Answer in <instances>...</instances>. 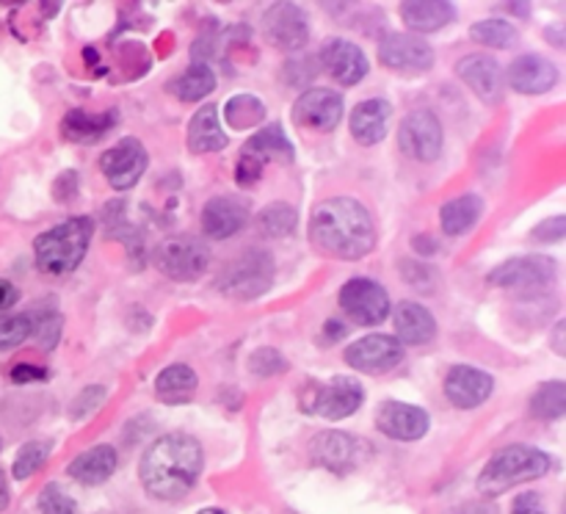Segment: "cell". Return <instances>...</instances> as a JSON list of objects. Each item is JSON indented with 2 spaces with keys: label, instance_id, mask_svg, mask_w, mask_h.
<instances>
[{
  "label": "cell",
  "instance_id": "cell-27",
  "mask_svg": "<svg viewBox=\"0 0 566 514\" xmlns=\"http://www.w3.org/2000/svg\"><path fill=\"white\" fill-rule=\"evenodd\" d=\"M116 470V451L111 445H94L88 451L77 453L70 462L66 473L86 486H97L108 481Z\"/></svg>",
  "mask_w": 566,
  "mask_h": 514
},
{
  "label": "cell",
  "instance_id": "cell-50",
  "mask_svg": "<svg viewBox=\"0 0 566 514\" xmlns=\"http://www.w3.org/2000/svg\"><path fill=\"white\" fill-rule=\"evenodd\" d=\"M562 332H564V324H558V326H556V335H553V348H556V352H558V354H564Z\"/></svg>",
  "mask_w": 566,
  "mask_h": 514
},
{
  "label": "cell",
  "instance_id": "cell-34",
  "mask_svg": "<svg viewBox=\"0 0 566 514\" xmlns=\"http://www.w3.org/2000/svg\"><path fill=\"white\" fill-rule=\"evenodd\" d=\"M531 412L539 420H556L566 412V385L564 381H547L531 398Z\"/></svg>",
  "mask_w": 566,
  "mask_h": 514
},
{
  "label": "cell",
  "instance_id": "cell-37",
  "mask_svg": "<svg viewBox=\"0 0 566 514\" xmlns=\"http://www.w3.org/2000/svg\"><path fill=\"white\" fill-rule=\"evenodd\" d=\"M50 457V442L48 440H31L17 451L14 464H11V473L14 479H28L31 473H36Z\"/></svg>",
  "mask_w": 566,
  "mask_h": 514
},
{
  "label": "cell",
  "instance_id": "cell-38",
  "mask_svg": "<svg viewBox=\"0 0 566 514\" xmlns=\"http://www.w3.org/2000/svg\"><path fill=\"white\" fill-rule=\"evenodd\" d=\"M33 335V321L28 313L0 315V352L25 343Z\"/></svg>",
  "mask_w": 566,
  "mask_h": 514
},
{
  "label": "cell",
  "instance_id": "cell-39",
  "mask_svg": "<svg viewBox=\"0 0 566 514\" xmlns=\"http://www.w3.org/2000/svg\"><path fill=\"white\" fill-rule=\"evenodd\" d=\"M39 512L42 514H75V501L61 490L59 484H48L39 495Z\"/></svg>",
  "mask_w": 566,
  "mask_h": 514
},
{
  "label": "cell",
  "instance_id": "cell-5",
  "mask_svg": "<svg viewBox=\"0 0 566 514\" xmlns=\"http://www.w3.org/2000/svg\"><path fill=\"white\" fill-rule=\"evenodd\" d=\"M274 282V260L263 249H247L219 276V291L232 298H258Z\"/></svg>",
  "mask_w": 566,
  "mask_h": 514
},
{
  "label": "cell",
  "instance_id": "cell-2",
  "mask_svg": "<svg viewBox=\"0 0 566 514\" xmlns=\"http://www.w3.org/2000/svg\"><path fill=\"white\" fill-rule=\"evenodd\" d=\"M202 473V445L191 434H164L142 459V484L160 501H180Z\"/></svg>",
  "mask_w": 566,
  "mask_h": 514
},
{
  "label": "cell",
  "instance_id": "cell-30",
  "mask_svg": "<svg viewBox=\"0 0 566 514\" xmlns=\"http://www.w3.org/2000/svg\"><path fill=\"white\" fill-rule=\"evenodd\" d=\"M116 125V111H105V114H86V111H70L64 116V133L70 141L75 144H94Z\"/></svg>",
  "mask_w": 566,
  "mask_h": 514
},
{
  "label": "cell",
  "instance_id": "cell-9",
  "mask_svg": "<svg viewBox=\"0 0 566 514\" xmlns=\"http://www.w3.org/2000/svg\"><path fill=\"white\" fill-rule=\"evenodd\" d=\"M556 280V260L547 254H525L497 265L490 274L492 285L517 287V291H539Z\"/></svg>",
  "mask_w": 566,
  "mask_h": 514
},
{
  "label": "cell",
  "instance_id": "cell-32",
  "mask_svg": "<svg viewBox=\"0 0 566 514\" xmlns=\"http://www.w3.org/2000/svg\"><path fill=\"white\" fill-rule=\"evenodd\" d=\"M216 88V75L208 64H191L175 83L171 92L182 99V103H193V99L208 97Z\"/></svg>",
  "mask_w": 566,
  "mask_h": 514
},
{
  "label": "cell",
  "instance_id": "cell-29",
  "mask_svg": "<svg viewBox=\"0 0 566 514\" xmlns=\"http://www.w3.org/2000/svg\"><path fill=\"white\" fill-rule=\"evenodd\" d=\"M197 387L199 379L197 374H193L191 365L177 363L160 370L158 379H155V396H158V401L177 407V403L191 401V398L197 396Z\"/></svg>",
  "mask_w": 566,
  "mask_h": 514
},
{
  "label": "cell",
  "instance_id": "cell-13",
  "mask_svg": "<svg viewBox=\"0 0 566 514\" xmlns=\"http://www.w3.org/2000/svg\"><path fill=\"white\" fill-rule=\"evenodd\" d=\"M147 164L149 155L138 138H125V141L111 147L108 153L99 158L105 180H108V186H114L116 191H127V188L136 186V182L142 180L144 171H147Z\"/></svg>",
  "mask_w": 566,
  "mask_h": 514
},
{
  "label": "cell",
  "instance_id": "cell-18",
  "mask_svg": "<svg viewBox=\"0 0 566 514\" xmlns=\"http://www.w3.org/2000/svg\"><path fill=\"white\" fill-rule=\"evenodd\" d=\"M376 426L392 440L412 442L429 431V412L407 401H385L376 412Z\"/></svg>",
  "mask_w": 566,
  "mask_h": 514
},
{
  "label": "cell",
  "instance_id": "cell-17",
  "mask_svg": "<svg viewBox=\"0 0 566 514\" xmlns=\"http://www.w3.org/2000/svg\"><path fill=\"white\" fill-rule=\"evenodd\" d=\"M310 453L321 468L332 470V473H348V470L357 468L363 442L352 434H343V431H321L310 442Z\"/></svg>",
  "mask_w": 566,
  "mask_h": 514
},
{
  "label": "cell",
  "instance_id": "cell-51",
  "mask_svg": "<svg viewBox=\"0 0 566 514\" xmlns=\"http://www.w3.org/2000/svg\"><path fill=\"white\" fill-rule=\"evenodd\" d=\"M197 514H227V512H221V508H202V512Z\"/></svg>",
  "mask_w": 566,
  "mask_h": 514
},
{
  "label": "cell",
  "instance_id": "cell-36",
  "mask_svg": "<svg viewBox=\"0 0 566 514\" xmlns=\"http://www.w3.org/2000/svg\"><path fill=\"white\" fill-rule=\"evenodd\" d=\"M470 36H473L475 42L486 44V48L506 50L517 42V28H514L512 22L495 20V17H492V20L475 22V25L470 28Z\"/></svg>",
  "mask_w": 566,
  "mask_h": 514
},
{
  "label": "cell",
  "instance_id": "cell-42",
  "mask_svg": "<svg viewBox=\"0 0 566 514\" xmlns=\"http://www.w3.org/2000/svg\"><path fill=\"white\" fill-rule=\"evenodd\" d=\"M33 321V335L42 340V348H53L61 335V315L59 313H39Z\"/></svg>",
  "mask_w": 566,
  "mask_h": 514
},
{
  "label": "cell",
  "instance_id": "cell-45",
  "mask_svg": "<svg viewBox=\"0 0 566 514\" xmlns=\"http://www.w3.org/2000/svg\"><path fill=\"white\" fill-rule=\"evenodd\" d=\"M11 379L17 381V385H28V381H39V379H48V370L39 368V365H17L14 370H11Z\"/></svg>",
  "mask_w": 566,
  "mask_h": 514
},
{
  "label": "cell",
  "instance_id": "cell-20",
  "mask_svg": "<svg viewBox=\"0 0 566 514\" xmlns=\"http://www.w3.org/2000/svg\"><path fill=\"white\" fill-rule=\"evenodd\" d=\"M321 64L343 86H357L368 75V59L348 39H329L321 50Z\"/></svg>",
  "mask_w": 566,
  "mask_h": 514
},
{
  "label": "cell",
  "instance_id": "cell-3",
  "mask_svg": "<svg viewBox=\"0 0 566 514\" xmlns=\"http://www.w3.org/2000/svg\"><path fill=\"white\" fill-rule=\"evenodd\" d=\"M94 235V221L88 216H72L33 241V258L39 271L50 276L72 274L86 258V249Z\"/></svg>",
  "mask_w": 566,
  "mask_h": 514
},
{
  "label": "cell",
  "instance_id": "cell-8",
  "mask_svg": "<svg viewBox=\"0 0 566 514\" xmlns=\"http://www.w3.org/2000/svg\"><path fill=\"white\" fill-rule=\"evenodd\" d=\"M398 144H401L403 155L420 160V164H431L442 153L440 119L426 108L412 111V114L403 116L401 127H398Z\"/></svg>",
  "mask_w": 566,
  "mask_h": 514
},
{
  "label": "cell",
  "instance_id": "cell-11",
  "mask_svg": "<svg viewBox=\"0 0 566 514\" xmlns=\"http://www.w3.org/2000/svg\"><path fill=\"white\" fill-rule=\"evenodd\" d=\"M340 307L357 324H381L390 315V296L379 282L357 276L340 287Z\"/></svg>",
  "mask_w": 566,
  "mask_h": 514
},
{
  "label": "cell",
  "instance_id": "cell-24",
  "mask_svg": "<svg viewBox=\"0 0 566 514\" xmlns=\"http://www.w3.org/2000/svg\"><path fill=\"white\" fill-rule=\"evenodd\" d=\"M390 116L392 105L387 99H365L348 116V127H352V136L359 144L370 147V144H379L381 138L390 130Z\"/></svg>",
  "mask_w": 566,
  "mask_h": 514
},
{
  "label": "cell",
  "instance_id": "cell-52",
  "mask_svg": "<svg viewBox=\"0 0 566 514\" xmlns=\"http://www.w3.org/2000/svg\"><path fill=\"white\" fill-rule=\"evenodd\" d=\"M0 445H3V442H0Z\"/></svg>",
  "mask_w": 566,
  "mask_h": 514
},
{
  "label": "cell",
  "instance_id": "cell-10",
  "mask_svg": "<svg viewBox=\"0 0 566 514\" xmlns=\"http://www.w3.org/2000/svg\"><path fill=\"white\" fill-rule=\"evenodd\" d=\"M365 401V390L357 379L352 376H335L326 385L313 387V398H310V407L315 415L326 420H343L352 418Z\"/></svg>",
  "mask_w": 566,
  "mask_h": 514
},
{
  "label": "cell",
  "instance_id": "cell-47",
  "mask_svg": "<svg viewBox=\"0 0 566 514\" xmlns=\"http://www.w3.org/2000/svg\"><path fill=\"white\" fill-rule=\"evenodd\" d=\"M453 514H497V512L492 506H486V503H470V506H462Z\"/></svg>",
  "mask_w": 566,
  "mask_h": 514
},
{
  "label": "cell",
  "instance_id": "cell-25",
  "mask_svg": "<svg viewBox=\"0 0 566 514\" xmlns=\"http://www.w3.org/2000/svg\"><path fill=\"white\" fill-rule=\"evenodd\" d=\"M396 340L409 343V346H423V343L434 340L437 335V321L423 304L418 302H401L396 307Z\"/></svg>",
  "mask_w": 566,
  "mask_h": 514
},
{
  "label": "cell",
  "instance_id": "cell-44",
  "mask_svg": "<svg viewBox=\"0 0 566 514\" xmlns=\"http://www.w3.org/2000/svg\"><path fill=\"white\" fill-rule=\"evenodd\" d=\"M564 230H566L564 216H556V219L545 221V224H542L539 230L534 232V238H536V241H562Z\"/></svg>",
  "mask_w": 566,
  "mask_h": 514
},
{
  "label": "cell",
  "instance_id": "cell-19",
  "mask_svg": "<svg viewBox=\"0 0 566 514\" xmlns=\"http://www.w3.org/2000/svg\"><path fill=\"white\" fill-rule=\"evenodd\" d=\"M492 387L495 379L486 370L470 365H453L446 376V396L459 409L481 407L492 396Z\"/></svg>",
  "mask_w": 566,
  "mask_h": 514
},
{
  "label": "cell",
  "instance_id": "cell-15",
  "mask_svg": "<svg viewBox=\"0 0 566 514\" xmlns=\"http://www.w3.org/2000/svg\"><path fill=\"white\" fill-rule=\"evenodd\" d=\"M381 64L398 72H426L434 66V50L415 33H387L379 42Z\"/></svg>",
  "mask_w": 566,
  "mask_h": 514
},
{
  "label": "cell",
  "instance_id": "cell-1",
  "mask_svg": "<svg viewBox=\"0 0 566 514\" xmlns=\"http://www.w3.org/2000/svg\"><path fill=\"white\" fill-rule=\"evenodd\" d=\"M310 238L332 258L359 260L376 246V227L363 202L352 197H332L313 210Z\"/></svg>",
  "mask_w": 566,
  "mask_h": 514
},
{
  "label": "cell",
  "instance_id": "cell-21",
  "mask_svg": "<svg viewBox=\"0 0 566 514\" xmlns=\"http://www.w3.org/2000/svg\"><path fill=\"white\" fill-rule=\"evenodd\" d=\"M509 83L520 94H545L558 83V70L545 55L525 53L509 66Z\"/></svg>",
  "mask_w": 566,
  "mask_h": 514
},
{
  "label": "cell",
  "instance_id": "cell-4",
  "mask_svg": "<svg viewBox=\"0 0 566 514\" xmlns=\"http://www.w3.org/2000/svg\"><path fill=\"white\" fill-rule=\"evenodd\" d=\"M553 459L545 451L534 445H509L497 451L495 457L486 462V468L479 475V492L486 497L503 495L512 486L523 484V481L542 479L551 470Z\"/></svg>",
  "mask_w": 566,
  "mask_h": 514
},
{
  "label": "cell",
  "instance_id": "cell-49",
  "mask_svg": "<svg viewBox=\"0 0 566 514\" xmlns=\"http://www.w3.org/2000/svg\"><path fill=\"white\" fill-rule=\"evenodd\" d=\"M326 329H329L332 335L324 337V340H326V343H335L337 337H340L343 332H346V326H340V324H337V321H329V324H326Z\"/></svg>",
  "mask_w": 566,
  "mask_h": 514
},
{
  "label": "cell",
  "instance_id": "cell-40",
  "mask_svg": "<svg viewBox=\"0 0 566 514\" xmlns=\"http://www.w3.org/2000/svg\"><path fill=\"white\" fill-rule=\"evenodd\" d=\"M249 370H252L254 376H274L287 370V363L276 348H258V352L249 357Z\"/></svg>",
  "mask_w": 566,
  "mask_h": 514
},
{
  "label": "cell",
  "instance_id": "cell-46",
  "mask_svg": "<svg viewBox=\"0 0 566 514\" xmlns=\"http://www.w3.org/2000/svg\"><path fill=\"white\" fill-rule=\"evenodd\" d=\"M17 298H20V291L9 280H0V313H6Z\"/></svg>",
  "mask_w": 566,
  "mask_h": 514
},
{
  "label": "cell",
  "instance_id": "cell-26",
  "mask_svg": "<svg viewBox=\"0 0 566 514\" xmlns=\"http://www.w3.org/2000/svg\"><path fill=\"white\" fill-rule=\"evenodd\" d=\"M401 17L409 31L431 33L457 20V6L448 0H412V3H401Z\"/></svg>",
  "mask_w": 566,
  "mask_h": 514
},
{
  "label": "cell",
  "instance_id": "cell-48",
  "mask_svg": "<svg viewBox=\"0 0 566 514\" xmlns=\"http://www.w3.org/2000/svg\"><path fill=\"white\" fill-rule=\"evenodd\" d=\"M9 506V481H6L3 470H0V512Z\"/></svg>",
  "mask_w": 566,
  "mask_h": 514
},
{
  "label": "cell",
  "instance_id": "cell-12",
  "mask_svg": "<svg viewBox=\"0 0 566 514\" xmlns=\"http://www.w3.org/2000/svg\"><path fill=\"white\" fill-rule=\"evenodd\" d=\"M263 33L269 44L296 53L310 39L307 14L296 3H274L263 17Z\"/></svg>",
  "mask_w": 566,
  "mask_h": 514
},
{
  "label": "cell",
  "instance_id": "cell-23",
  "mask_svg": "<svg viewBox=\"0 0 566 514\" xmlns=\"http://www.w3.org/2000/svg\"><path fill=\"white\" fill-rule=\"evenodd\" d=\"M249 221V208L235 197H213L202 208V230L216 241L232 238Z\"/></svg>",
  "mask_w": 566,
  "mask_h": 514
},
{
  "label": "cell",
  "instance_id": "cell-31",
  "mask_svg": "<svg viewBox=\"0 0 566 514\" xmlns=\"http://www.w3.org/2000/svg\"><path fill=\"white\" fill-rule=\"evenodd\" d=\"M481 210H484V202L475 193H462V197L451 199L440 210L442 230L448 235H462V232H468L481 219Z\"/></svg>",
  "mask_w": 566,
  "mask_h": 514
},
{
  "label": "cell",
  "instance_id": "cell-28",
  "mask_svg": "<svg viewBox=\"0 0 566 514\" xmlns=\"http://www.w3.org/2000/svg\"><path fill=\"white\" fill-rule=\"evenodd\" d=\"M227 147V133L221 130L219 108L216 105H202L197 114L191 116L188 125V149L191 153H219Z\"/></svg>",
  "mask_w": 566,
  "mask_h": 514
},
{
  "label": "cell",
  "instance_id": "cell-33",
  "mask_svg": "<svg viewBox=\"0 0 566 514\" xmlns=\"http://www.w3.org/2000/svg\"><path fill=\"white\" fill-rule=\"evenodd\" d=\"M298 213L293 204L287 202H274L269 208L260 210L258 216V227L265 238H285L296 230Z\"/></svg>",
  "mask_w": 566,
  "mask_h": 514
},
{
  "label": "cell",
  "instance_id": "cell-35",
  "mask_svg": "<svg viewBox=\"0 0 566 514\" xmlns=\"http://www.w3.org/2000/svg\"><path fill=\"white\" fill-rule=\"evenodd\" d=\"M224 114H227V122H230V127H235V130H247V127L260 125V122L265 119V105L260 103L254 94H238V97H232L230 103L224 105Z\"/></svg>",
  "mask_w": 566,
  "mask_h": 514
},
{
  "label": "cell",
  "instance_id": "cell-14",
  "mask_svg": "<svg viewBox=\"0 0 566 514\" xmlns=\"http://www.w3.org/2000/svg\"><path fill=\"white\" fill-rule=\"evenodd\" d=\"M403 359V346L390 335H365L346 348V363L363 374H387Z\"/></svg>",
  "mask_w": 566,
  "mask_h": 514
},
{
  "label": "cell",
  "instance_id": "cell-7",
  "mask_svg": "<svg viewBox=\"0 0 566 514\" xmlns=\"http://www.w3.org/2000/svg\"><path fill=\"white\" fill-rule=\"evenodd\" d=\"M208 246L191 235L166 238V241H160L158 249H155V265H158V271L177 282L197 280V276L208 269Z\"/></svg>",
  "mask_w": 566,
  "mask_h": 514
},
{
  "label": "cell",
  "instance_id": "cell-41",
  "mask_svg": "<svg viewBox=\"0 0 566 514\" xmlns=\"http://www.w3.org/2000/svg\"><path fill=\"white\" fill-rule=\"evenodd\" d=\"M105 401V390L99 385H88L86 390H81V396L72 401V418L75 420H83L88 418L92 412H97V407H103Z\"/></svg>",
  "mask_w": 566,
  "mask_h": 514
},
{
  "label": "cell",
  "instance_id": "cell-16",
  "mask_svg": "<svg viewBox=\"0 0 566 514\" xmlns=\"http://www.w3.org/2000/svg\"><path fill=\"white\" fill-rule=\"evenodd\" d=\"M293 119L313 130H335L343 119V97L332 88H310L293 105Z\"/></svg>",
  "mask_w": 566,
  "mask_h": 514
},
{
  "label": "cell",
  "instance_id": "cell-22",
  "mask_svg": "<svg viewBox=\"0 0 566 514\" xmlns=\"http://www.w3.org/2000/svg\"><path fill=\"white\" fill-rule=\"evenodd\" d=\"M457 72L484 103H497L503 97V72L492 55H464Z\"/></svg>",
  "mask_w": 566,
  "mask_h": 514
},
{
  "label": "cell",
  "instance_id": "cell-6",
  "mask_svg": "<svg viewBox=\"0 0 566 514\" xmlns=\"http://www.w3.org/2000/svg\"><path fill=\"white\" fill-rule=\"evenodd\" d=\"M269 158H282L287 160V164L293 160V147L280 125L263 127V130H258L247 144H243L235 164V180L241 182V186H252V182H258L260 177H263V169L265 164H269Z\"/></svg>",
  "mask_w": 566,
  "mask_h": 514
},
{
  "label": "cell",
  "instance_id": "cell-43",
  "mask_svg": "<svg viewBox=\"0 0 566 514\" xmlns=\"http://www.w3.org/2000/svg\"><path fill=\"white\" fill-rule=\"evenodd\" d=\"M512 514H547V508L542 503L539 492H523V495L514 497Z\"/></svg>",
  "mask_w": 566,
  "mask_h": 514
}]
</instances>
